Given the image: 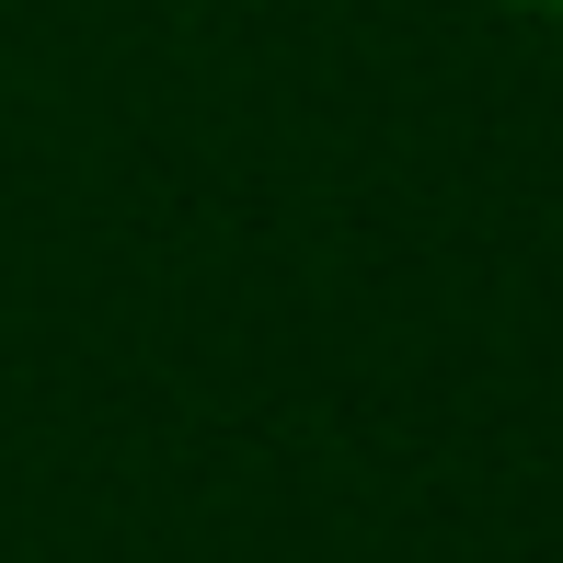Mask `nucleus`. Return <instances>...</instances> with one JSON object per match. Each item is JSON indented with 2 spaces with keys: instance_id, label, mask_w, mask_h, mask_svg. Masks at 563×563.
I'll list each match as a JSON object with an SVG mask.
<instances>
[{
  "instance_id": "1",
  "label": "nucleus",
  "mask_w": 563,
  "mask_h": 563,
  "mask_svg": "<svg viewBox=\"0 0 563 563\" xmlns=\"http://www.w3.org/2000/svg\"><path fill=\"white\" fill-rule=\"evenodd\" d=\"M506 12H541V23H563V0H506Z\"/></svg>"
}]
</instances>
